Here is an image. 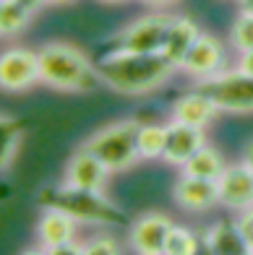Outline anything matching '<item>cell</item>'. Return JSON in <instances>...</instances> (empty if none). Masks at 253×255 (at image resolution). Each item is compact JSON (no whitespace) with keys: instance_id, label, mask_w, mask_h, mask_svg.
Masks as SVG:
<instances>
[{"instance_id":"obj_18","label":"cell","mask_w":253,"mask_h":255,"mask_svg":"<svg viewBox=\"0 0 253 255\" xmlns=\"http://www.w3.org/2000/svg\"><path fill=\"white\" fill-rule=\"evenodd\" d=\"M225 169H227V164H225L222 154L217 148L204 146L183 164V175H193V177H204V180H220Z\"/></svg>"},{"instance_id":"obj_13","label":"cell","mask_w":253,"mask_h":255,"mask_svg":"<svg viewBox=\"0 0 253 255\" xmlns=\"http://www.w3.org/2000/svg\"><path fill=\"white\" fill-rule=\"evenodd\" d=\"M172 195L188 211H206V208L220 203V185H217V180L183 175L175 185V190H172Z\"/></svg>"},{"instance_id":"obj_9","label":"cell","mask_w":253,"mask_h":255,"mask_svg":"<svg viewBox=\"0 0 253 255\" xmlns=\"http://www.w3.org/2000/svg\"><path fill=\"white\" fill-rule=\"evenodd\" d=\"M225 65V50L222 44L217 42L214 37H209V34H199V39L193 42L191 52L186 55V60H183V71L196 76L199 81H206L212 78L222 71Z\"/></svg>"},{"instance_id":"obj_23","label":"cell","mask_w":253,"mask_h":255,"mask_svg":"<svg viewBox=\"0 0 253 255\" xmlns=\"http://www.w3.org/2000/svg\"><path fill=\"white\" fill-rule=\"evenodd\" d=\"M0 128H3V169L10 167V161H13V154H16V146L21 141V125L16 118H8V115H3V123H0Z\"/></svg>"},{"instance_id":"obj_24","label":"cell","mask_w":253,"mask_h":255,"mask_svg":"<svg viewBox=\"0 0 253 255\" xmlns=\"http://www.w3.org/2000/svg\"><path fill=\"white\" fill-rule=\"evenodd\" d=\"M84 255H120V250H118V242L115 240L97 237V240H89L84 245Z\"/></svg>"},{"instance_id":"obj_30","label":"cell","mask_w":253,"mask_h":255,"mask_svg":"<svg viewBox=\"0 0 253 255\" xmlns=\"http://www.w3.org/2000/svg\"><path fill=\"white\" fill-rule=\"evenodd\" d=\"M18 3H21V5H26L31 13H34V10H39L44 3H47V0H18Z\"/></svg>"},{"instance_id":"obj_1","label":"cell","mask_w":253,"mask_h":255,"mask_svg":"<svg viewBox=\"0 0 253 255\" xmlns=\"http://www.w3.org/2000/svg\"><path fill=\"white\" fill-rule=\"evenodd\" d=\"M175 71L162 52H110L97 63L99 81L120 94H149Z\"/></svg>"},{"instance_id":"obj_27","label":"cell","mask_w":253,"mask_h":255,"mask_svg":"<svg viewBox=\"0 0 253 255\" xmlns=\"http://www.w3.org/2000/svg\"><path fill=\"white\" fill-rule=\"evenodd\" d=\"M238 71H240V73H246V76H253V50H248V52H240Z\"/></svg>"},{"instance_id":"obj_7","label":"cell","mask_w":253,"mask_h":255,"mask_svg":"<svg viewBox=\"0 0 253 255\" xmlns=\"http://www.w3.org/2000/svg\"><path fill=\"white\" fill-rule=\"evenodd\" d=\"M37 81H42L39 52H31L24 47H13L3 52V57H0V84H3V89L24 91Z\"/></svg>"},{"instance_id":"obj_33","label":"cell","mask_w":253,"mask_h":255,"mask_svg":"<svg viewBox=\"0 0 253 255\" xmlns=\"http://www.w3.org/2000/svg\"><path fill=\"white\" fill-rule=\"evenodd\" d=\"M24 255H47V248H37V250H26Z\"/></svg>"},{"instance_id":"obj_19","label":"cell","mask_w":253,"mask_h":255,"mask_svg":"<svg viewBox=\"0 0 253 255\" xmlns=\"http://www.w3.org/2000/svg\"><path fill=\"white\" fill-rule=\"evenodd\" d=\"M31 21V10L21 5L18 0H0V31L3 37L21 34Z\"/></svg>"},{"instance_id":"obj_10","label":"cell","mask_w":253,"mask_h":255,"mask_svg":"<svg viewBox=\"0 0 253 255\" xmlns=\"http://www.w3.org/2000/svg\"><path fill=\"white\" fill-rule=\"evenodd\" d=\"M206 146V133L204 128L196 125H186V123H178L172 120L167 125V148H165V161L170 164H186V161L199 151V148Z\"/></svg>"},{"instance_id":"obj_21","label":"cell","mask_w":253,"mask_h":255,"mask_svg":"<svg viewBox=\"0 0 253 255\" xmlns=\"http://www.w3.org/2000/svg\"><path fill=\"white\" fill-rule=\"evenodd\" d=\"M199 248V237L188 232L186 227H172L167 245H165V255H193Z\"/></svg>"},{"instance_id":"obj_4","label":"cell","mask_w":253,"mask_h":255,"mask_svg":"<svg viewBox=\"0 0 253 255\" xmlns=\"http://www.w3.org/2000/svg\"><path fill=\"white\" fill-rule=\"evenodd\" d=\"M139 123L133 120H123L97 130L94 135L84 143V148H89L102 164L110 172H123L133 167L141 159L139 154Z\"/></svg>"},{"instance_id":"obj_25","label":"cell","mask_w":253,"mask_h":255,"mask_svg":"<svg viewBox=\"0 0 253 255\" xmlns=\"http://www.w3.org/2000/svg\"><path fill=\"white\" fill-rule=\"evenodd\" d=\"M238 229H240V235H243L248 250L253 253V208H246V211L240 214V219H238Z\"/></svg>"},{"instance_id":"obj_8","label":"cell","mask_w":253,"mask_h":255,"mask_svg":"<svg viewBox=\"0 0 253 255\" xmlns=\"http://www.w3.org/2000/svg\"><path fill=\"white\" fill-rule=\"evenodd\" d=\"M172 219L165 214H144L131 229V245L139 255H165Z\"/></svg>"},{"instance_id":"obj_17","label":"cell","mask_w":253,"mask_h":255,"mask_svg":"<svg viewBox=\"0 0 253 255\" xmlns=\"http://www.w3.org/2000/svg\"><path fill=\"white\" fill-rule=\"evenodd\" d=\"M204 237L209 240L214 255H251L246 240L238 229V222L222 219V222H217Z\"/></svg>"},{"instance_id":"obj_26","label":"cell","mask_w":253,"mask_h":255,"mask_svg":"<svg viewBox=\"0 0 253 255\" xmlns=\"http://www.w3.org/2000/svg\"><path fill=\"white\" fill-rule=\"evenodd\" d=\"M47 255H84V245H76V242H65V245L47 248Z\"/></svg>"},{"instance_id":"obj_6","label":"cell","mask_w":253,"mask_h":255,"mask_svg":"<svg viewBox=\"0 0 253 255\" xmlns=\"http://www.w3.org/2000/svg\"><path fill=\"white\" fill-rule=\"evenodd\" d=\"M199 91L209 97L220 112H253V76L240 71L217 73L206 81H199Z\"/></svg>"},{"instance_id":"obj_29","label":"cell","mask_w":253,"mask_h":255,"mask_svg":"<svg viewBox=\"0 0 253 255\" xmlns=\"http://www.w3.org/2000/svg\"><path fill=\"white\" fill-rule=\"evenodd\" d=\"M193 255H214V250H212V245H209V240L206 237H199V248H196V253Z\"/></svg>"},{"instance_id":"obj_16","label":"cell","mask_w":253,"mask_h":255,"mask_svg":"<svg viewBox=\"0 0 253 255\" xmlns=\"http://www.w3.org/2000/svg\"><path fill=\"white\" fill-rule=\"evenodd\" d=\"M73 235H76V219H71L63 211H55V208H47L37 224V237L42 242V248L73 242Z\"/></svg>"},{"instance_id":"obj_28","label":"cell","mask_w":253,"mask_h":255,"mask_svg":"<svg viewBox=\"0 0 253 255\" xmlns=\"http://www.w3.org/2000/svg\"><path fill=\"white\" fill-rule=\"evenodd\" d=\"M243 164L253 172V141H248L246 148H243Z\"/></svg>"},{"instance_id":"obj_22","label":"cell","mask_w":253,"mask_h":255,"mask_svg":"<svg viewBox=\"0 0 253 255\" xmlns=\"http://www.w3.org/2000/svg\"><path fill=\"white\" fill-rule=\"evenodd\" d=\"M230 37H233V44L238 47V52L253 50V13L240 10V16L235 18L233 29H230Z\"/></svg>"},{"instance_id":"obj_2","label":"cell","mask_w":253,"mask_h":255,"mask_svg":"<svg viewBox=\"0 0 253 255\" xmlns=\"http://www.w3.org/2000/svg\"><path fill=\"white\" fill-rule=\"evenodd\" d=\"M39 71L44 84L60 91H91L99 81L89 57L65 42H52L39 50Z\"/></svg>"},{"instance_id":"obj_3","label":"cell","mask_w":253,"mask_h":255,"mask_svg":"<svg viewBox=\"0 0 253 255\" xmlns=\"http://www.w3.org/2000/svg\"><path fill=\"white\" fill-rule=\"evenodd\" d=\"M39 203L44 208L68 214L76 222L89 224H125V214L115 203H110L99 190H81L71 185H57V188L39 190Z\"/></svg>"},{"instance_id":"obj_32","label":"cell","mask_w":253,"mask_h":255,"mask_svg":"<svg viewBox=\"0 0 253 255\" xmlns=\"http://www.w3.org/2000/svg\"><path fill=\"white\" fill-rule=\"evenodd\" d=\"M240 3V10H246V13H253V0H238Z\"/></svg>"},{"instance_id":"obj_5","label":"cell","mask_w":253,"mask_h":255,"mask_svg":"<svg viewBox=\"0 0 253 255\" xmlns=\"http://www.w3.org/2000/svg\"><path fill=\"white\" fill-rule=\"evenodd\" d=\"M170 21L172 18L162 13H149L133 21L105 42V52H159L165 44Z\"/></svg>"},{"instance_id":"obj_11","label":"cell","mask_w":253,"mask_h":255,"mask_svg":"<svg viewBox=\"0 0 253 255\" xmlns=\"http://www.w3.org/2000/svg\"><path fill=\"white\" fill-rule=\"evenodd\" d=\"M217 185H220V203L240 211L253 208V172L246 164L227 167Z\"/></svg>"},{"instance_id":"obj_36","label":"cell","mask_w":253,"mask_h":255,"mask_svg":"<svg viewBox=\"0 0 253 255\" xmlns=\"http://www.w3.org/2000/svg\"><path fill=\"white\" fill-rule=\"evenodd\" d=\"M251 255H253V253H251Z\"/></svg>"},{"instance_id":"obj_35","label":"cell","mask_w":253,"mask_h":255,"mask_svg":"<svg viewBox=\"0 0 253 255\" xmlns=\"http://www.w3.org/2000/svg\"><path fill=\"white\" fill-rule=\"evenodd\" d=\"M102 3H125V0H102Z\"/></svg>"},{"instance_id":"obj_14","label":"cell","mask_w":253,"mask_h":255,"mask_svg":"<svg viewBox=\"0 0 253 255\" xmlns=\"http://www.w3.org/2000/svg\"><path fill=\"white\" fill-rule=\"evenodd\" d=\"M199 26H196V21L188 18V16H178V18H172L170 21V26H167V34H165V44H162V57L167 63H172L175 68L183 65V60H186V55L191 52L193 47V42L199 39Z\"/></svg>"},{"instance_id":"obj_34","label":"cell","mask_w":253,"mask_h":255,"mask_svg":"<svg viewBox=\"0 0 253 255\" xmlns=\"http://www.w3.org/2000/svg\"><path fill=\"white\" fill-rule=\"evenodd\" d=\"M47 3H55V5H65V3H73V0H47Z\"/></svg>"},{"instance_id":"obj_12","label":"cell","mask_w":253,"mask_h":255,"mask_svg":"<svg viewBox=\"0 0 253 255\" xmlns=\"http://www.w3.org/2000/svg\"><path fill=\"white\" fill-rule=\"evenodd\" d=\"M107 175H110V169L89 148H81V151H76L71 156V161L65 167V185L81 188V190H102Z\"/></svg>"},{"instance_id":"obj_15","label":"cell","mask_w":253,"mask_h":255,"mask_svg":"<svg viewBox=\"0 0 253 255\" xmlns=\"http://www.w3.org/2000/svg\"><path fill=\"white\" fill-rule=\"evenodd\" d=\"M217 112H220V107H217L204 91L193 89L175 102V107H172V120L186 123V125H196V128H206L214 120Z\"/></svg>"},{"instance_id":"obj_20","label":"cell","mask_w":253,"mask_h":255,"mask_svg":"<svg viewBox=\"0 0 253 255\" xmlns=\"http://www.w3.org/2000/svg\"><path fill=\"white\" fill-rule=\"evenodd\" d=\"M167 148V125H141L139 128V154L141 159H159Z\"/></svg>"},{"instance_id":"obj_31","label":"cell","mask_w":253,"mask_h":255,"mask_svg":"<svg viewBox=\"0 0 253 255\" xmlns=\"http://www.w3.org/2000/svg\"><path fill=\"white\" fill-rule=\"evenodd\" d=\"M146 5H154V8H165V5H175L178 0H141Z\"/></svg>"}]
</instances>
